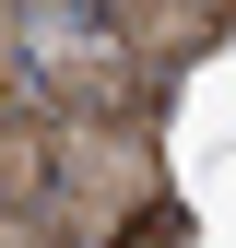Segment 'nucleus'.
I'll use <instances>...</instances> for the list:
<instances>
[{
  "label": "nucleus",
  "instance_id": "2",
  "mask_svg": "<svg viewBox=\"0 0 236 248\" xmlns=\"http://www.w3.org/2000/svg\"><path fill=\"white\" fill-rule=\"evenodd\" d=\"M106 24H118V47H130L154 83L224 47V0H106Z\"/></svg>",
  "mask_w": 236,
  "mask_h": 248
},
{
  "label": "nucleus",
  "instance_id": "1",
  "mask_svg": "<svg viewBox=\"0 0 236 248\" xmlns=\"http://www.w3.org/2000/svg\"><path fill=\"white\" fill-rule=\"evenodd\" d=\"M154 189H165V166H154V130H142V118H59V130H47V189H36V213L71 248H106L118 213H142Z\"/></svg>",
  "mask_w": 236,
  "mask_h": 248
},
{
  "label": "nucleus",
  "instance_id": "3",
  "mask_svg": "<svg viewBox=\"0 0 236 248\" xmlns=\"http://www.w3.org/2000/svg\"><path fill=\"white\" fill-rule=\"evenodd\" d=\"M47 130H59V118H36V107L0 95V201H36L47 189Z\"/></svg>",
  "mask_w": 236,
  "mask_h": 248
},
{
  "label": "nucleus",
  "instance_id": "4",
  "mask_svg": "<svg viewBox=\"0 0 236 248\" xmlns=\"http://www.w3.org/2000/svg\"><path fill=\"white\" fill-rule=\"evenodd\" d=\"M12 71H24V0H0V95H12Z\"/></svg>",
  "mask_w": 236,
  "mask_h": 248
}]
</instances>
